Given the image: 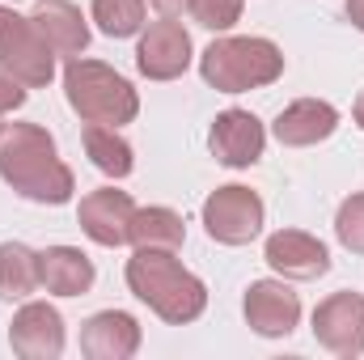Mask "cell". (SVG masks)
<instances>
[{"label": "cell", "instance_id": "1", "mask_svg": "<svg viewBox=\"0 0 364 360\" xmlns=\"http://www.w3.org/2000/svg\"><path fill=\"white\" fill-rule=\"evenodd\" d=\"M0 179L30 203H68L77 179L60 162V149L38 123H0Z\"/></svg>", "mask_w": 364, "mask_h": 360}, {"label": "cell", "instance_id": "2", "mask_svg": "<svg viewBox=\"0 0 364 360\" xmlns=\"http://www.w3.org/2000/svg\"><path fill=\"white\" fill-rule=\"evenodd\" d=\"M127 288L170 327H186L208 309L203 280L182 268L174 250H136L127 259Z\"/></svg>", "mask_w": 364, "mask_h": 360}, {"label": "cell", "instance_id": "3", "mask_svg": "<svg viewBox=\"0 0 364 360\" xmlns=\"http://www.w3.org/2000/svg\"><path fill=\"white\" fill-rule=\"evenodd\" d=\"M199 77L220 93H246L263 90L284 77V51L272 38L255 34H225L212 38L199 55Z\"/></svg>", "mask_w": 364, "mask_h": 360}, {"label": "cell", "instance_id": "4", "mask_svg": "<svg viewBox=\"0 0 364 360\" xmlns=\"http://www.w3.org/2000/svg\"><path fill=\"white\" fill-rule=\"evenodd\" d=\"M64 97L81 115V123H102V127H123L140 115V93L123 73H114L102 60L73 55L64 64Z\"/></svg>", "mask_w": 364, "mask_h": 360}, {"label": "cell", "instance_id": "5", "mask_svg": "<svg viewBox=\"0 0 364 360\" xmlns=\"http://www.w3.org/2000/svg\"><path fill=\"white\" fill-rule=\"evenodd\" d=\"M0 68L17 77L26 90H47L55 77V51L43 43L30 17L0 4Z\"/></svg>", "mask_w": 364, "mask_h": 360}, {"label": "cell", "instance_id": "6", "mask_svg": "<svg viewBox=\"0 0 364 360\" xmlns=\"http://www.w3.org/2000/svg\"><path fill=\"white\" fill-rule=\"evenodd\" d=\"M263 199L259 191L242 186V182H229V186H216L208 199H203V229L212 242L220 246H246L263 233Z\"/></svg>", "mask_w": 364, "mask_h": 360}, {"label": "cell", "instance_id": "7", "mask_svg": "<svg viewBox=\"0 0 364 360\" xmlns=\"http://www.w3.org/2000/svg\"><path fill=\"white\" fill-rule=\"evenodd\" d=\"M314 339L335 356H364V297L343 288L318 301L314 309Z\"/></svg>", "mask_w": 364, "mask_h": 360}, {"label": "cell", "instance_id": "8", "mask_svg": "<svg viewBox=\"0 0 364 360\" xmlns=\"http://www.w3.org/2000/svg\"><path fill=\"white\" fill-rule=\"evenodd\" d=\"M191 34L182 30V21L174 17H161L153 21L144 34H140V47H136V68L149 77V81H178L182 73L191 68Z\"/></svg>", "mask_w": 364, "mask_h": 360}, {"label": "cell", "instance_id": "9", "mask_svg": "<svg viewBox=\"0 0 364 360\" xmlns=\"http://www.w3.org/2000/svg\"><path fill=\"white\" fill-rule=\"evenodd\" d=\"M242 314L250 322L255 335L263 339H284L296 331L301 322V297L288 288V280H255L246 288V301H242Z\"/></svg>", "mask_w": 364, "mask_h": 360}, {"label": "cell", "instance_id": "10", "mask_svg": "<svg viewBox=\"0 0 364 360\" xmlns=\"http://www.w3.org/2000/svg\"><path fill=\"white\" fill-rule=\"evenodd\" d=\"M9 348L21 360H60L64 356V318L47 301H26L9 322Z\"/></svg>", "mask_w": 364, "mask_h": 360}, {"label": "cell", "instance_id": "11", "mask_svg": "<svg viewBox=\"0 0 364 360\" xmlns=\"http://www.w3.org/2000/svg\"><path fill=\"white\" fill-rule=\"evenodd\" d=\"M263 259L279 280H296V284H309L318 275L331 271V250L322 238L305 233V229H279L267 238L263 246Z\"/></svg>", "mask_w": 364, "mask_h": 360}, {"label": "cell", "instance_id": "12", "mask_svg": "<svg viewBox=\"0 0 364 360\" xmlns=\"http://www.w3.org/2000/svg\"><path fill=\"white\" fill-rule=\"evenodd\" d=\"M208 149L220 166L229 170H250L263 149H267V132L263 123L250 115V110H220L212 119V132H208Z\"/></svg>", "mask_w": 364, "mask_h": 360}, {"label": "cell", "instance_id": "13", "mask_svg": "<svg viewBox=\"0 0 364 360\" xmlns=\"http://www.w3.org/2000/svg\"><path fill=\"white\" fill-rule=\"evenodd\" d=\"M132 216H136L132 195H127V191H114V186H97V191H90V195L81 199V208H77L81 233H85L90 242H97V246H106V250L127 246Z\"/></svg>", "mask_w": 364, "mask_h": 360}, {"label": "cell", "instance_id": "14", "mask_svg": "<svg viewBox=\"0 0 364 360\" xmlns=\"http://www.w3.org/2000/svg\"><path fill=\"white\" fill-rule=\"evenodd\" d=\"M339 127V110L322 97H296L288 102L279 115H275V140L284 149H309V144H322L331 140Z\"/></svg>", "mask_w": 364, "mask_h": 360}, {"label": "cell", "instance_id": "15", "mask_svg": "<svg viewBox=\"0 0 364 360\" xmlns=\"http://www.w3.org/2000/svg\"><path fill=\"white\" fill-rule=\"evenodd\" d=\"M136 352H140V322L123 309H102L81 327V356L132 360Z\"/></svg>", "mask_w": 364, "mask_h": 360}, {"label": "cell", "instance_id": "16", "mask_svg": "<svg viewBox=\"0 0 364 360\" xmlns=\"http://www.w3.org/2000/svg\"><path fill=\"white\" fill-rule=\"evenodd\" d=\"M30 21H34V30L43 34V43H47L55 55H64V60L85 55V47H90V26H85L81 9H77L73 0H38L34 13H30Z\"/></svg>", "mask_w": 364, "mask_h": 360}, {"label": "cell", "instance_id": "17", "mask_svg": "<svg viewBox=\"0 0 364 360\" xmlns=\"http://www.w3.org/2000/svg\"><path fill=\"white\" fill-rule=\"evenodd\" d=\"M97 280L93 259L77 246H47L38 250V284L55 297H85Z\"/></svg>", "mask_w": 364, "mask_h": 360}, {"label": "cell", "instance_id": "18", "mask_svg": "<svg viewBox=\"0 0 364 360\" xmlns=\"http://www.w3.org/2000/svg\"><path fill=\"white\" fill-rule=\"evenodd\" d=\"M127 242L136 250H174L178 255L182 242H186V225L174 208H136Z\"/></svg>", "mask_w": 364, "mask_h": 360}, {"label": "cell", "instance_id": "19", "mask_svg": "<svg viewBox=\"0 0 364 360\" xmlns=\"http://www.w3.org/2000/svg\"><path fill=\"white\" fill-rule=\"evenodd\" d=\"M38 288V250L0 242V301H30Z\"/></svg>", "mask_w": 364, "mask_h": 360}, {"label": "cell", "instance_id": "20", "mask_svg": "<svg viewBox=\"0 0 364 360\" xmlns=\"http://www.w3.org/2000/svg\"><path fill=\"white\" fill-rule=\"evenodd\" d=\"M85 153L90 162L106 174V179H127L136 157H132V144L119 136V127H102V123H85Z\"/></svg>", "mask_w": 364, "mask_h": 360}, {"label": "cell", "instance_id": "21", "mask_svg": "<svg viewBox=\"0 0 364 360\" xmlns=\"http://www.w3.org/2000/svg\"><path fill=\"white\" fill-rule=\"evenodd\" d=\"M90 13L106 38H132L144 30V0H93Z\"/></svg>", "mask_w": 364, "mask_h": 360}, {"label": "cell", "instance_id": "22", "mask_svg": "<svg viewBox=\"0 0 364 360\" xmlns=\"http://www.w3.org/2000/svg\"><path fill=\"white\" fill-rule=\"evenodd\" d=\"M335 238L343 250L352 255H364V191L360 195H348L335 212Z\"/></svg>", "mask_w": 364, "mask_h": 360}, {"label": "cell", "instance_id": "23", "mask_svg": "<svg viewBox=\"0 0 364 360\" xmlns=\"http://www.w3.org/2000/svg\"><path fill=\"white\" fill-rule=\"evenodd\" d=\"M242 9H246V0H191V17L203 30H216V34L233 30L242 21Z\"/></svg>", "mask_w": 364, "mask_h": 360}, {"label": "cell", "instance_id": "24", "mask_svg": "<svg viewBox=\"0 0 364 360\" xmlns=\"http://www.w3.org/2000/svg\"><path fill=\"white\" fill-rule=\"evenodd\" d=\"M17 106H26V85L0 68V119H4V115H13Z\"/></svg>", "mask_w": 364, "mask_h": 360}, {"label": "cell", "instance_id": "25", "mask_svg": "<svg viewBox=\"0 0 364 360\" xmlns=\"http://www.w3.org/2000/svg\"><path fill=\"white\" fill-rule=\"evenodd\" d=\"M161 17H182V13H191V0H149Z\"/></svg>", "mask_w": 364, "mask_h": 360}, {"label": "cell", "instance_id": "26", "mask_svg": "<svg viewBox=\"0 0 364 360\" xmlns=\"http://www.w3.org/2000/svg\"><path fill=\"white\" fill-rule=\"evenodd\" d=\"M343 9H348V21H352V26L364 34V0H348Z\"/></svg>", "mask_w": 364, "mask_h": 360}, {"label": "cell", "instance_id": "27", "mask_svg": "<svg viewBox=\"0 0 364 360\" xmlns=\"http://www.w3.org/2000/svg\"><path fill=\"white\" fill-rule=\"evenodd\" d=\"M352 119H356V127L364 132V90H360V97H356V106H352Z\"/></svg>", "mask_w": 364, "mask_h": 360}]
</instances>
